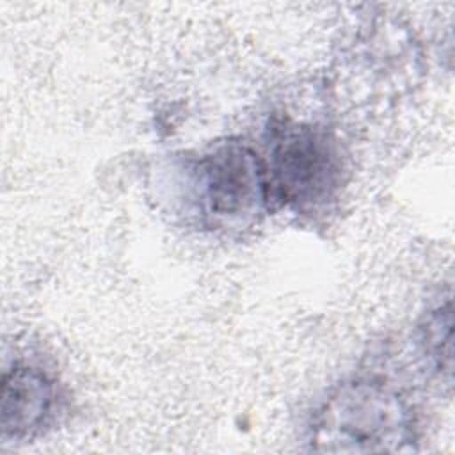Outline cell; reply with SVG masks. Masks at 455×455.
Here are the masks:
<instances>
[{"label":"cell","mask_w":455,"mask_h":455,"mask_svg":"<svg viewBox=\"0 0 455 455\" xmlns=\"http://www.w3.org/2000/svg\"><path fill=\"white\" fill-rule=\"evenodd\" d=\"M309 443L322 453L412 451L416 421L409 402L380 379L336 386L313 416Z\"/></svg>","instance_id":"1"},{"label":"cell","mask_w":455,"mask_h":455,"mask_svg":"<svg viewBox=\"0 0 455 455\" xmlns=\"http://www.w3.org/2000/svg\"><path fill=\"white\" fill-rule=\"evenodd\" d=\"M197 204L213 228L252 224L270 199L265 164L242 142H222L194 167Z\"/></svg>","instance_id":"2"},{"label":"cell","mask_w":455,"mask_h":455,"mask_svg":"<svg viewBox=\"0 0 455 455\" xmlns=\"http://www.w3.org/2000/svg\"><path fill=\"white\" fill-rule=\"evenodd\" d=\"M267 178L281 201L299 210L327 203L339 187L341 160L332 139L313 124L281 123L272 130Z\"/></svg>","instance_id":"3"},{"label":"cell","mask_w":455,"mask_h":455,"mask_svg":"<svg viewBox=\"0 0 455 455\" xmlns=\"http://www.w3.org/2000/svg\"><path fill=\"white\" fill-rule=\"evenodd\" d=\"M0 398L2 437L20 441L48 423L57 403V386L46 371L14 364L4 371Z\"/></svg>","instance_id":"4"},{"label":"cell","mask_w":455,"mask_h":455,"mask_svg":"<svg viewBox=\"0 0 455 455\" xmlns=\"http://www.w3.org/2000/svg\"><path fill=\"white\" fill-rule=\"evenodd\" d=\"M423 341L427 354L439 368H443V357L451 363V313L450 306L437 307L427 318L423 327Z\"/></svg>","instance_id":"5"}]
</instances>
